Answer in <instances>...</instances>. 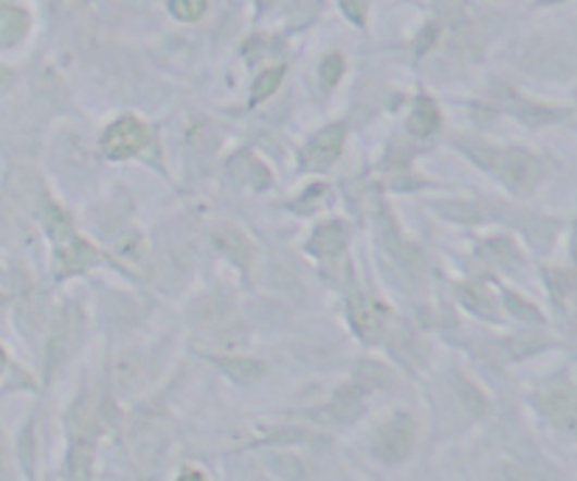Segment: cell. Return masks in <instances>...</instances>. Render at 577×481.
Instances as JSON below:
<instances>
[{"instance_id": "ac0fdd59", "label": "cell", "mask_w": 577, "mask_h": 481, "mask_svg": "<svg viewBox=\"0 0 577 481\" xmlns=\"http://www.w3.org/2000/svg\"><path fill=\"white\" fill-rule=\"evenodd\" d=\"M456 392H459L462 403L468 406V411L474 414H482L484 408H488V400H484V394L479 392V388L470 383V380H462L459 374H456Z\"/></svg>"}, {"instance_id": "3957f363", "label": "cell", "mask_w": 577, "mask_h": 481, "mask_svg": "<svg viewBox=\"0 0 577 481\" xmlns=\"http://www.w3.org/2000/svg\"><path fill=\"white\" fill-rule=\"evenodd\" d=\"M470 156L482 163L484 170H493L510 189L530 192L541 177V163L536 156L524 152V149H488L470 147Z\"/></svg>"}, {"instance_id": "6da1fadb", "label": "cell", "mask_w": 577, "mask_h": 481, "mask_svg": "<svg viewBox=\"0 0 577 481\" xmlns=\"http://www.w3.org/2000/svg\"><path fill=\"white\" fill-rule=\"evenodd\" d=\"M42 223H46L48 234L54 239L57 276L65 279L76 271H88V268L99 262V254L79 237V231L74 229L69 214L57 209L54 203L42 206Z\"/></svg>"}, {"instance_id": "7402d4cb", "label": "cell", "mask_w": 577, "mask_h": 481, "mask_svg": "<svg viewBox=\"0 0 577 481\" xmlns=\"http://www.w3.org/2000/svg\"><path fill=\"white\" fill-rule=\"evenodd\" d=\"M115 378H119V383H122V386H130V383L138 378V360L130 358V355L127 358L119 360V367H115Z\"/></svg>"}, {"instance_id": "ba28073f", "label": "cell", "mask_w": 577, "mask_h": 481, "mask_svg": "<svg viewBox=\"0 0 577 481\" xmlns=\"http://www.w3.org/2000/svg\"><path fill=\"white\" fill-rule=\"evenodd\" d=\"M541 408L561 431L577 436V386L561 383V386L547 388L541 394Z\"/></svg>"}, {"instance_id": "8fae6325", "label": "cell", "mask_w": 577, "mask_h": 481, "mask_svg": "<svg viewBox=\"0 0 577 481\" xmlns=\"http://www.w3.org/2000/svg\"><path fill=\"white\" fill-rule=\"evenodd\" d=\"M346 239H349V231H346L344 223H324L319 229L312 231L310 237V251L316 257H335L346 248Z\"/></svg>"}, {"instance_id": "4316f807", "label": "cell", "mask_w": 577, "mask_h": 481, "mask_svg": "<svg viewBox=\"0 0 577 481\" xmlns=\"http://www.w3.org/2000/svg\"><path fill=\"white\" fill-rule=\"evenodd\" d=\"M0 481H9V461L3 456V445H0Z\"/></svg>"}, {"instance_id": "f1b7e54d", "label": "cell", "mask_w": 577, "mask_h": 481, "mask_svg": "<svg viewBox=\"0 0 577 481\" xmlns=\"http://www.w3.org/2000/svg\"><path fill=\"white\" fill-rule=\"evenodd\" d=\"M3 369H7V353L0 349V374H3Z\"/></svg>"}, {"instance_id": "52a82bcc", "label": "cell", "mask_w": 577, "mask_h": 481, "mask_svg": "<svg viewBox=\"0 0 577 481\" xmlns=\"http://www.w3.org/2000/svg\"><path fill=\"white\" fill-rule=\"evenodd\" d=\"M349 319H353L355 333L367 344H378L386 333V307L369 293H355L349 301Z\"/></svg>"}, {"instance_id": "5b68a950", "label": "cell", "mask_w": 577, "mask_h": 481, "mask_svg": "<svg viewBox=\"0 0 577 481\" xmlns=\"http://www.w3.org/2000/svg\"><path fill=\"white\" fill-rule=\"evenodd\" d=\"M412 445H415V422L408 420L406 414H397L389 422H383L375 436V454L389 465L406 459L412 454Z\"/></svg>"}, {"instance_id": "d6986e66", "label": "cell", "mask_w": 577, "mask_h": 481, "mask_svg": "<svg viewBox=\"0 0 577 481\" xmlns=\"http://www.w3.org/2000/svg\"><path fill=\"white\" fill-rule=\"evenodd\" d=\"M282 74L285 71L282 69H273V71H266V74L259 76L257 85H254V94H251V102H262V99H268V96L273 94V90L279 88V82H282Z\"/></svg>"}, {"instance_id": "9a60e30c", "label": "cell", "mask_w": 577, "mask_h": 481, "mask_svg": "<svg viewBox=\"0 0 577 481\" xmlns=\"http://www.w3.org/2000/svg\"><path fill=\"white\" fill-rule=\"evenodd\" d=\"M437 124H440V110H437V104L431 102V99H422V102H417V108L412 110V115H408V133L412 136H431L437 130Z\"/></svg>"}, {"instance_id": "4fadbf2b", "label": "cell", "mask_w": 577, "mask_h": 481, "mask_svg": "<svg viewBox=\"0 0 577 481\" xmlns=\"http://www.w3.org/2000/svg\"><path fill=\"white\" fill-rule=\"evenodd\" d=\"M214 245H218L220 251H223L231 262H237L240 268H248V264H251L254 248H251V243L240 234V231L220 229L218 234H214Z\"/></svg>"}, {"instance_id": "e0dca14e", "label": "cell", "mask_w": 577, "mask_h": 481, "mask_svg": "<svg viewBox=\"0 0 577 481\" xmlns=\"http://www.w3.org/2000/svg\"><path fill=\"white\" fill-rule=\"evenodd\" d=\"M462 301H465V305H468L470 310L482 312V316H496V307H493L490 296L479 285L462 287Z\"/></svg>"}, {"instance_id": "4dcf8cb0", "label": "cell", "mask_w": 577, "mask_h": 481, "mask_svg": "<svg viewBox=\"0 0 577 481\" xmlns=\"http://www.w3.org/2000/svg\"><path fill=\"white\" fill-rule=\"evenodd\" d=\"M0 307H3V296H0Z\"/></svg>"}, {"instance_id": "9c48e42d", "label": "cell", "mask_w": 577, "mask_h": 481, "mask_svg": "<svg viewBox=\"0 0 577 481\" xmlns=\"http://www.w3.org/2000/svg\"><path fill=\"white\" fill-rule=\"evenodd\" d=\"M341 147H344V124H333V127L321 130L319 136L310 141V147H307V166L324 170V166H330L341 156Z\"/></svg>"}, {"instance_id": "2e32d148", "label": "cell", "mask_w": 577, "mask_h": 481, "mask_svg": "<svg viewBox=\"0 0 577 481\" xmlns=\"http://www.w3.org/2000/svg\"><path fill=\"white\" fill-rule=\"evenodd\" d=\"M330 411H333V417H339V420H355V417L364 411L358 388H344V392L335 397L333 406H330Z\"/></svg>"}, {"instance_id": "d4e9b609", "label": "cell", "mask_w": 577, "mask_h": 481, "mask_svg": "<svg viewBox=\"0 0 577 481\" xmlns=\"http://www.w3.org/2000/svg\"><path fill=\"white\" fill-rule=\"evenodd\" d=\"M23 465H26V470H32V425H26V431H23Z\"/></svg>"}, {"instance_id": "cb8c5ba5", "label": "cell", "mask_w": 577, "mask_h": 481, "mask_svg": "<svg viewBox=\"0 0 577 481\" xmlns=\"http://www.w3.org/2000/svg\"><path fill=\"white\" fill-rule=\"evenodd\" d=\"M339 3H341V9H344L349 21H355V23L367 21L369 0H339Z\"/></svg>"}, {"instance_id": "44dd1931", "label": "cell", "mask_w": 577, "mask_h": 481, "mask_svg": "<svg viewBox=\"0 0 577 481\" xmlns=\"http://www.w3.org/2000/svg\"><path fill=\"white\" fill-rule=\"evenodd\" d=\"M341 74H344V60H341L339 54H330L324 62H321V71H319V79H321V88H333V85H339Z\"/></svg>"}, {"instance_id": "484cf974", "label": "cell", "mask_w": 577, "mask_h": 481, "mask_svg": "<svg viewBox=\"0 0 577 481\" xmlns=\"http://www.w3.org/2000/svg\"><path fill=\"white\" fill-rule=\"evenodd\" d=\"M14 85V74L9 69H3V65H0V94H7L9 88H12Z\"/></svg>"}, {"instance_id": "7a4b0ae2", "label": "cell", "mask_w": 577, "mask_h": 481, "mask_svg": "<svg viewBox=\"0 0 577 481\" xmlns=\"http://www.w3.org/2000/svg\"><path fill=\"white\" fill-rule=\"evenodd\" d=\"M96 431H99V420H96L94 400H90V394H79L69 417V434H71L69 470L74 481H85L90 476Z\"/></svg>"}, {"instance_id": "83f0119b", "label": "cell", "mask_w": 577, "mask_h": 481, "mask_svg": "<svg viewBox=\"0 0 577 481\" xmlns=\"http://www.w3.org/2000/svg\"><path fill=\"white\" fill-rule=\"evenodd\" d=\"M177 481H206V476L197 473V470H186V473H181V479Z\"/></svg>"}, {"instance_id": "30bf717a", "label": "cell", "mask_w": 577, "mask_h": 481, "mask_svg": "<svg viewBox=\"0 0 577 481\" xmlns=\"http://www.w3.org/2000/svg\"><path fill=\"white\" fill-rule=\"evenodd\" d=\"M28 32V12L17 0H0V46H17Z\"/></svg>"}, {"instance_id": "f546056e", "label": "cell", "mask_w": 577, "mask_h": 481, "mask_svg": "<svg viewBox=\"0 0 577 481\" xmlns=\"http://www.w3.org/2000/svg\"><path fill=\"white\" fill-rule=\"evenodd\" d=\"M541 3H555V0H541Z\"/></svg>"}, {"instance_id": "277c9868", "label": "cell", "mask_w": 577, "mask_h": 481, "mask_svg": "<svg viewBox=\"0 0 577 481\" xmlns=\"http://www.w3.org/2000/svg\"><path fill=\"white\" fill-rule=\"evenodd\" d=\"M85 341V316L76 305H65L57 312V321L51 326V341H48V374H54L62 363H69L79 353Z\"/></svg>"}, {"instance_id": "603a6c76", "label": "cell", "mask_w": 577, "mask_h": 481, "mask_svg": "<svg viewBox=\"0 0 577 481\" xmlns=\"http://www.w3.org/2000/svg\"><path fill=\"white\" fill-rule=\"evenodd\" d=\"M507 307H510V310H513V316H518V319H524V321H541V312H538L536 307L524 305V301L518 296H507Z\"/></svg>"}, {"instance_id": "ffe728a7", "label": "cell", "mask_w": 577, "mask_h": 481, "mask_svg": "<svg viewBox=\"0 0 577 481\" xmlns=\"http://www.w3.org/2000/svg\"><path fill=\"white\" fill-rule=\"evenodd\" d=\"M170 9L177 21H197L206 12V0H170Z\"/></svg>"}, {"instance_id": "8992f818", "label": "cell", "mask_w": 577, "mask_h": 481, "mask_svg": "<svg viewBox=\"0 0 577 481\" xmlns=\"http://www.w3.org/2000/svg\"><path fill=\"white\" fill-rule=\"evenodd\" d=\"M150 141V133L136 119H119L115 124H110L108 133L102 136L105 156L113 161H124L130 156H138Z\"/></svg>"}, {"instance_id": "5bb4252c", "label": "cell", "mask_w": 577, "mask_h": 481, "mask_svg": "<svg viewBox=\"0 0 577 481\" xmlns=\"http://www.w3.org/2000/svg\"><path fill=\"white\" fill-rule=\"evenodd\" d=\"M214 363H218L231 380H237V383H254V380L266 374V363L257 358H229V355H220V358H214Z\"/></svg>"}, {"instance_id": "7c38bea8", "label": "cell", "mask_w": 577, "mask_h": 481, "mask_svg": "<svg viewBox=\"0 0 577 481\" xmlns=\"http://www.w3.org/2000/svg\"><path fill=\"white\" fill-rule=\"evenodd\" d=\"M550 287L555 305L561 307L566 319L577 324V276L566 271H550Z\"/></svg>"}]
</instances>
